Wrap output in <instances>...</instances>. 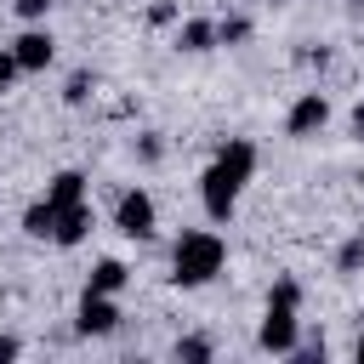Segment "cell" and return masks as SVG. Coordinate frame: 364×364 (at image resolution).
<instances>
[{"label": "cell", "instance_id": "1", "mask_svg": "<svg viewBox=\"0 0 364 364\" xmlns=\"http://www.w3.org/2000/svg\"><path fill=\"white\" fill-rule=\"evenodd\" d=\"M250 171H256V142L228 136V142L216 148V159L205 165V176H199V205H205V216H210V222H233V210H239V193H245Z\"/></svg>", "mask_w": 364, "mask_h": 364}, {"label": "cell", "instance_id": "2", "mask_svg": "<svg viewBox=\"0 0 364 364\" xmlns=\"http://www.w3.org/2000/svg\"><path fill=\"white\" fill-rule=\"evenodd\" d=\"M222 262H228L222 233L216 228H188L176 239V250H171V284L176 290H199V284H210L222 273Z\"/></svg>", "mask_w": 364, "mask_h": 364}, {"label": "cell", "instance_id": "3", "mask_svg": "<svg viewBox=\"0 0 364 364\" xmlns=\"http://www.w3.org/2000/svg\"><path fill=\"white\" fill-rule=\"evenodd\" d=\"M256 347H262V353H279V358H290V353L301 347L296 307H284V301H267V313H262V330H256Z\"/></svg>", "mask_w": 364, "mask_h": 364}, {"label": "cell", "instance_id": "4", "mask_svg": "<svg viewBox=\"0 0 364 364\" xmlns=\"http://www.w3.org/2000/svg\"><path fill=\"white\" fill-rule=\"evenodd\" d=\"M114 228H119L125 239H154V228H159L154 193H148V188H125L119 205H114Z\"/></svg>", "mask_w": 364, "mask_h": 364}, {"label": "cell", "instance_id": "5", "mask_svg": "<svg viewBox=\"0 0 364 364\" xmlns=\"http://www.w3.org/2000/svg\"><path fill=\"white\" fill-rule=\"evenodd\" d=\"M324 125H330V97L324 91H301L290 102V114H284V136H296V142L301 136H318Z\"/></svg>", "mask_w": 364, "mask_h": 364}, {"label": "cell", "instance_id": "6", "mask_svg": "<svg viewBox=\"0 0 364 364\" xmlns=\"http://www.w3.org/2000/svg\"><path fill=\"white\" fill-rule=\"evenodd\" d=\"M74 330H80V336H114V330H119V307H114V296L85 290L80 307H74Z\"/></svg>", "mask_w": 364, "mask_h": 364}, {"label": "cell", "instance_id": "7", "mask_svg": "<svg viewBox=\"0 0 364 364\" xmlns=\"http://www.w3.org/2000/svg\"><path fill=\"white\" fill-rule=\"evenodd\" d=\"M11 57H17V68H23V74H40V68H51L57 40H51L46 28H23V34L11 40Z\"/></svg>", "mask_w": 364, "mask_h": 364}, {"label": "cell", "instance_id": "8", "mask_svg": "<svg viewBox=\"0 0 364 364\" xmlns=\"http://www.w3.org/2000/svg\"><path fill=\"white\" fill-rule=\"evenodd\" d=\"M97 228V216H91V205L80 199V205H63L57 210V233H51V245H63V250H74V245H85V233Z\"/></svg>", "mask_w": 364, "mask_h": 364}, {"label": "cell", "instance_id": "9", "mask_svg": "<svg viewBox=\"0 0 364 364\" xmlns=\"http://www.w3.org/2000/svg\"><path fill=\"white\" fill-rule=\"evenodd\" d=\"M176 46H182V51H210V46H222V34H216L210 17H188V23L176 28Z\"/></svg>", "mask_w": 364, "mask_h": 364}, {"label": "cell", "instance_id": "10", "mask_svg": "<svg viewBox=\"0 0 364 364\" xmlns=\"http://www.w3.org/2000/svg\"><path fill=\"white\" fill-rule=\"evenodd\" d=\"M125 279H131V267H125L119 256H102V262L91 267V279H85V290H102V296H114V290H125Z\"/></svg>", "mask_w": 364, "mask_h": 364}, {"label": "cell", "instance_id": "11", "mask_svg": "<svg viewBox=\"0 0 364 364\" xmlns=\"http://www.w3.org/2000/svg\"><path fill=\"white\" fill-rule=\"evenodd\" d=\"M46 199H51L57 210H63V205H80V199H85V176H80V171H57V176L46 182Z\"/></svg>", "mask_w": 364, "mask_h": 364}, {"label": "cell", "instance_id": "12", "mask_svg": "<svg viewBox=\"0 0 364 364\" xmlns=\"http://www.w3.org/2000/svg\"><path fill=\"white\" fill-rule=\"evenodd\" d=\"M23 233H28V239H51V233H57V205H51V199H34V205L23 210Z\"/></svg>", "mask_w": 364, "mask_h": 364}, {"label": "cell", "instance_id": "13", "mask_svg": "<svg viewBox=\"0 0 364 364\" xmlns=\"http://www.w3.org/2000/svg\"><path fill=\"white\" fill-rule=\"evenodd\" d=\"M358 267H364V233H353L341 245V256H336V273H358Z\"/></svg>", "mask_w": 364, "mask_h": 364}, {"label": "cell", "instance_id": "14", "mask_svg": "<svg viewBox=\"0 0 364 364\" xmlns=\"http://www.w3.org/2000/svg\"><path fill=\"white\" fill-rule=\"evenodd\" d=\"M267 301H284V307H301V284H296V279L284 273V279H273V296H267Z\"/></svg>", "mask_w": 364, "mask_h": 364}, {"label": "cell", "instance_id": "15", "mask_svg": "<svg viewBox=\"0 0 364 364\" xmlns=\"http://www.w3.org/2000/svg\"><path fill=\"white\" fill-rule=\"evenodd\" d=\"M176 358H193V364H205V358H210V341H205V336H182V341H176Z\"/></svg>", "mask_w": 364, "mask_h": 364}, {"label": "cell", "instance_id": "16", "mask_svg": "<svg viewBox=\"0 0 364 364\" xmlns=\"http://www.w3.org/2000/svg\"><path fill=\"white\" fill-rule=\"evenodd\" d=\"M216 34H222V46H239V40H250V23L245 17H228V23H216Z\"/></svg>", "mask_w": 364, "mask_h": 364}, {"label": "cell", "instance_id": "17", "mask_svg": "<svg viewBox=\"0 0 364 364\" xmlns=\"http://www.w3.org/2000/svg\"><path fill=\"white\" fill-rule=\"evenodd\" d=\"M11 11H17L23 23H40V17L51 11V0H11Z\"/></svg>", "mask_w": 364, "mask_h": 364}, {"label": "cell", "instance_id": "18", "mask_svg": "<svg viewBox=\"0 0 364 364\" xmlns=\"http://www.w3.org/2000/svg\"><path fill=\"white\" fill-rule=\"evenodd\" d=\"M23 68H17V57H11V46H0V91H11V80H17Z\"/></svg>", "mask_w": 364, "mask_h": 364}, {"label": "cell", "instance_id": "19", "mask_svg": "<svg viewBox=\"0 0 364 364\" xmlns=\"http://www.w3.org/2000/svg\"><path fill=\"white\" fill-rule=\"evenodd\" d=\"M63 97H68V102H85V97H91V74H74V80H68V91H63Z\"/></svg>", "mask_w": 364, "mask_h": 364}, {"label": "cell", "instance_id": "20", "mask_svg": "<svg viewBox=\"0 0 364 364\" xmlns=\"http://www.w3.org/2000/svg\"><path fill=\"white\" fill-rule=\"evenodd\" d=\"M17 353H23V341H17V336H0V364H11Z\"/></svg>", "mask_w": 364, "mask_h": 364}, {"label": "cell", "instance_id": "21", "mask_svg": "<svg viewBox=\"0 0 364 364\" xmlns=\"http://www.w3.org/2000/svg\"><path fill=\"white\" fill-rule=\"evenodd\" d=\"M353 131H364V102H358V108H353Z\"/></svg>", "mask_w": 364, "mask_h": 364}, {"label": "cell", "instance_id": "22", "mask_svg": "<svg viewBox=\"0 0 364 364\" xmlns=\"http://www.w3.org/2000/svg\"><path fill=\"white\" fill-rule=\"evenodd\" d=\"M353 358H358V364H364V330H358V347H353Z\"/></svg>", "mask_w": 364, "mask_h": 364}, {"label": "cell", "instance_id": "23", "mask_svg": "<svg viewBox=\"0 0 364 364\" xmlns=\"http://www.w3.org/2000/svg\"><path fill=\"white\" fill-rule=\"evenodd\" d=\"M0 307H6V284H0Z\"/></svg>", "mask_w": 364, "mask_h": 364}, {"label": "cell", "instance_id": "24", "mask_svg": "<svg viewBox=\"0 0 364 364\" xmlns=\"http://www.w3.org/2000/svg\"><path fill=\"white\" fill-rule=\"evenodd\" d=\"M358 188H364V171H358Z\"/></svg>", "mask_w": 364, "mask_h": 364}]
</instances>
